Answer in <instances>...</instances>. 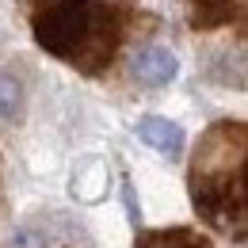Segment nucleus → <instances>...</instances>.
I'll return each instance as SVG.
<instances>
[{"mask_svg":"<svg viewBox=\"0 0 248 248\" xmlns=\"http://www.w3.org/2000/svg\"><path fill=\"white\" fill-rule=\"evenodd\" d=\"M23 80L16 73H0V119H19L23 115Z\"/></svg>","mask_w":248,"mask_h":248,"instance_id":"0eeeda50","label":"nucleus"},{"mask_svg":"<svg viewBox=\"0 0 248 248\" xmlns=\"http://www.w3.org/2000/svg\"><path fill=\"white\" fill-rule=\"evenodd\" d=\"M245 168V126L217 123L202 134L195 153V176H229Z\"/></svg>","mask_w":248,"mask_h":248,"instance_id":"f03ea898","label":"nucleus"},{"mask_svg":"<svg viewBox=\"0 0 248 248\" xmlns=\"http://www.w3.org/2000/svg\"><path fill=\"white\" fill-rule=\"evenodd\" d=\"M138 138L156 149L160 156H168V160H180L184 156V126L172 123V119H160V115H145L141 123H138Z\"/></svg>","mask_w":248,"mask_h":248,"instance_id":"20e7f679","label":"nucleus"},{"mask_svg":"<svg viewBox=\"0 0 248 248\" xmlns=\"http://www.w3.org/2000/svg\"><path fill=\"white\" fill-rule=\"evenodd\" d=\"M138 248H206V241L191 229H160V233H145Z\"/></svg>","mask_w":248,"mask_h":248,"instance_id":"423d86ee","label":"nucleus"},{"mask_svg":"<svg viewBox=\"0 0 248 248\" xmlns=\"http://www.w3.org/2000/svg\"><path fill=\"white\" fill-rule=\"evenodd\" d=\"M31 31L42 50L54 58L99 73L115 58L119 46V16L95 0H31Z\"/></svg>","mask_w":248,"mask_h":248,"instance_id":"f257e3e1","label":"nucleus"},{"mask_svg":"<svg viewBox=\"0 0 248 248\" xmlns=\"http://www.w3.org/2000/svg\"><path fill=\"white\" fill-rule=\"evenodd\" d=\"M134 80L145 84V88H164L180 77V58L168 50V46H145L134 54V65H130Z\"/></svg>","mask_w":248,"mask_h":248,"instance_id":"7ed1b4c3","label":"nucleus"},{"mask_svg":"<svg viewBox=\"0 0 248 248\" xmlns=\"http://www.w3.org/2000/svg\"><path fill=\"white\" fill-rule=\"evenodd\" d=\"M12 248H46V237L38 229H16L12 233Z\"/></svg>","mask_w":248,"mask_h":248,"instance_id":"6e6552de","label":"nucleus"},{"mask_svg":"<svg viewBox=\"0 0 248 248\" xmlns=\"http://www.w3.org/2000/svg\"><path fill=\"white\" fill-rule=\"evenodd\" d=\"M191 4V23L210 31V27H221L233 19V4L229 0H187Z\"/></svg>","mask_w":248,"mask_h":248,"instance_id":"39448f33","label":"nucleus"}]
</instances>
